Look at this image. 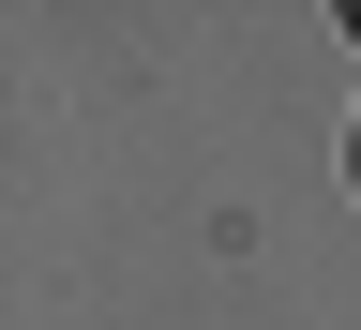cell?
Wrapping results in <instances>:
<instances>
[{"instance_id": "1", "label": "cell", "mask_w": 361, "mask_h": 330, "mask_svg": "<svg viewBox=\"0 0 361 330\" xmlns=\"http://www.w3.org/2000/svg\"><path fill=\"white\" fill-rule=\"evenodd\" d=\"M346 196H361V135H346Z\"/></svg>"}]
</instances>
